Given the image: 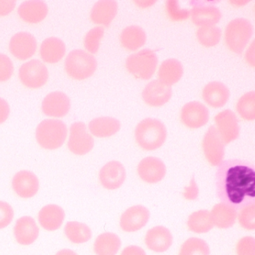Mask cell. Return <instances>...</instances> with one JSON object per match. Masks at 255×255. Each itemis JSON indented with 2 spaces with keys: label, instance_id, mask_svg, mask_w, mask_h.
I'll use <instances>...</instances> for the list:
<instances>
[{
  "label": "cell",
  "instance_id": "cell-8",
  "mask_svg": "<svg viewBox=\"0 0 255 255\" xmlns=\"http://www.w3.org/2000/svg\"><path fill=\"white\" fill-rule=\"evenodd\" d=\"M203 151L209 163L217 166L225 156V144L216 127L211 126L204 135L202 142Z\"/></svg>",
  "mask_w": 255,
  "mask_h": 255
},
{
  "label": "cell",
  "instance_id": "cell-47",
  "mask_svg": "<svg viewBox=\"0 0 255 255\" xmlns=\"http://www.w3.org/2000/svg\"><path fill=\"white\" fill-rule=\"evenodd\" d=\"M56 255H78L74 251L71 249H63V250L59 251L56 253Z\"/></svg>",
  "mask_w": 255,
  "mask_h": 255
},
{
  "label": "cell",
  "instance_id": "cell-6",
  "mask_svg": "<svg viewBox=\"0 0 255 255\" xmlns=\"http://www.w3.org/2000/svg\"><path fill=\"white\" fill-rule=\"evenodd\" d=\"M158 59L153 50L144 49L127 59L126 68L135 78L149 80L154 74Z\"/></svg>",
  "mask_w": 255,
  "mask_h": 255
},
{
  "label": "cell",
  "instance_id": "cell-24",
  "mask_svg": "<svg viewBox=\"0 0 255 255\" xmlns=\"http://www.w3.org/2000/svg\"><path fill=\"white\" fill-rule=\"evenodd\" d=\"M65 216V211L62 207L49 204L40 210L38 221L44 229L49 231H56L62 226Z\"/></svg>",
  "mask_w": 255,
  "mask_h": 255
},
{
  "label": "cell",
  "instance_id": "cell-25",
  "mask_svg": "<svg viewBox=\"0 0 255 255\" xmlns=\"http://www.w3.org/2000/svg\"><path fill=\"white\" fill-rule=\"evenodd\" d=\"M202 94L204 101L213 108L225 106L230 97L229 89L220 82L208 83L204 87Z\"/></svg>",
  "mask_w": 255,
  "mask_h": 255
},
{
  "label": "cell",
  "instance_id": "cell-19",
  "mask_svg": "<svg viewBox=\"0 0 255 255\" xmlns=\"http://www.w3.org/2000/svg\"><path fill=\"white\" fill-rule=\"evenodd\" d=\"M12 187L20 198H32L38 192L39 181L36 175L31 171H19L13 178Z\"/></svg>",
  "mask_w": 255,
  "mask_h": 255
},
{
  "label": "cell",
  "instance_id": "cell-41",
  "mask_svg": "<svg viewBox=\"0 0 255 255\" xmlns=\"http://www.w3.org/2000/svg\"><path fill=\"white\" fill-rule=\"evenodd\" d=\"M14 72V65L6 55L0 53V82L9 80Z\"/></svg>",
  "mask_w": 255,
  "mask_h": 255
},
{
  "label": "cell",
  "instance_id": "cell-16",
  "mask_svg": "<svg viewBox=\"0 0 255 255\" xmlns=\"http://www.w3.org/2000/svg\"><path fill=\"white\" fill-rule=\"evenodd\" d=\"M99 178L104 188L114 190L123 184L126 179V171L121 162L112 161L101 168Z\"/></svg>",
  "mask_w": 255,
  "mask_h": 255
},
{
  "label": "cell",
  "instance_id": "cell-40",
  "mask_svg": "<svg viewBox=\"0 0 255 255\" xmlns=\"http://www.w3.org/2000/svg\"><path fill=\"white\" fill-rule=\"evenodd\" d=\"M237 255H255V240L252 237H245L237 245Z\"/></svg>",
  "mask_w": 255,
  "mask_h": 255
},
{
  "label": "cell",
  "instance_id": "cell-18",
  "mask_svg": "<svg viewBox=\"0 0 255 255\" xmlns=\"http://www.w3.org/2000/svg\"><path fill=\"white\" fill-rule=\"evenodd\" d=\"M172 95L171 87L159 80H153L144 88L142 98L150 107H158L166 104Z\"/></svg>",
  "mask_w": 255,
  "mask_h": 255
},
{
  "label": "cell",
  "instance_id": "cell-23",
  "mask_svg": "<svg viewBox=\"0 0 255 255\" xmlns=\"http://www.w3.org/2000/svg\"><path fill=\"white\" fill-rule=\"evenodd\" d=\"M118 12V3L113 0L98 1L91 11V20L95 24L109 26Z\"/></svg>",
  "mask_w": 255,
  "mask_h": 255
},
{
  "label": "cell",
  "instance_id": "cell-9",
  "mask_svg": "<svg viewBox=\"0 0 255 255\" xmlns=\"http://www.w3.org/2000/svg\"><path fill=\"white\" fill-rule=\"evenodd\" d=\"M95 144L93 137L88 132L86 125L76 122L70 128V138L68 146L74 154L85 155L92 150Z\"/></svg>",
  "mask_w": 255,
  "mask_h": 255
},
{
  "label": "cell",
  "instance_id": "cell-44",
  "mask_svg": "<svg viewBox=\"0 0 255 255\" xmlns=\"http://www.w3.org/2000/svg\"><path fill=\"white\" fill-rule=\"evenodd\" d=\"M10 113L9 106L6 101L0 98V124L7 120Z\"/></svg>",
  "mask_w": 255,
  "mask_h": 255
},
{
  "label": "cell",
  "instance_id": "cell-46",
  "mask_svg": "<svg viewBox=\"0 0 255 255\" xmlns=\"http://www.w3.org/2000/svg\"><path fill=\"white\" fill-rule=\"evenodd\" d=\"M121 255H146L145 252L138 246H130L125 248Z\"/></svg>",
  "mask_w": 255,
  "mask_h": 255
},
{
  "label": "cell",
  "instance_id": "cell-11",
  "mask_svg": "<svg viewBox=\"0 0 255 255\" xmlns=\"http://www.w3.org/2000/svg\"><path fill=\"white\" fill-rule=\"evenodd\" d=\"M191 17L194 24L199 26H214L222 17L220 10L208 2L193 1Z\"/></svg>",
  "mask_w": 255,
  "mask_h": 255
},
{
  "label": "cell",
  "instance_id": "cell-34",
  "mask_svg": "<svg viewBox=\"0 0 255 255\" xmlns=\"http://www.w3.org/2000/svg\"><path fill=\"white\" fill-rule=\"evenodd\" d=\"M237 110L244 120H255V92H248L243 95L237 103Z\"/></svg>",
  "mask_w": 255,
  "mask_h": 255
},
{
  "label": "cell",
  "instance_id": "cell-22",
  "mask_svg": "<svg viewBox=\"0 0 255 255\" xmlns=\"http://www.w3.org/2000/svg\"><path fill=\"white\" fill-rule=\"evenodd\" d=\"M48 13V6L41 0L25 1L18 8V14L23 21L38 23L42 21Z\"/></svg>",
  "mask_w": 255,
  "mask_h": 255
},
{
  "label": "cell",
  "instance_id": "cell-2",
  "mask_svg": "<svg viewBox=\"0 0 255 255\" xmlns=\"http://www.w3.org/2000/svg\"><path fill=\"white\" fill-rule=\"evenodd\" d=\"M166 137V128L160 121L156 119H144L135 128V141L145 150L159 148L165 142Z\"/></svg>",
  "mask_w": 255,
  "mask_h": 255
},
{
  "label": "cell",
  "instance_id": "cell-37",
  "mask_svg": "<svg viewBox=\"0 0 255 255\" xmlns=\"http://www.w3.org/2000/svg\"><path fill=\"white\" fill-rule=\"evenodd\" d=\"M104 35V29L101 26L89 31L84 38V46L91 53H96L99 50L100 43Z\"/></svg>",
  "mask_w": 255,
  "mask_h": 255
},
{
  "label": "cell",
  "instance_id": "cell-10",
  "mask_svg": "<svg viewBox=\"0 0 255 255\" xmlns=\"http://www.w3.org/2000/svg\"><path fill=\"white\" fill-rule=\"evenodd\" d=\"M218 132L224 144H229L240 135V126L235 113L230 110L218 113L215 117Z\"/></svg>",
  "mask_w": 255,
  "mask_h": 255
},
{
  "label": "cell",
  "instance_id": "cell-27",
  "mask_svg": "<svg viewBox=\"0 0 255 255\" xmlns=\"http://www.w3.org/2000/svg\"><path fill=\"white\" fill-rule=\"evenodd\" d=\"M120 128L119 121L110 117L97 118L89 123V129L92 135L99 138L112 136L119 132Z\"/></svg>",
  "mask_w": 255,
  "mask_h": 255
},
{
  "label": "cell",
  "instance_id": "cell-26",
  "mask_svg": "<svg viewBox=\"0 0 255 255\" xmlns=\"http://www.w3.org/2000/svg\"><path fill=\"white\" fill-rule=\"evenodd\" d=\"M65 43L56 37L46 38L40 48V54L43 60L50 64L59 62L65 56Z\"/></svg>",
  "mask_w": 255,
  "mask_h": 255
},
{
  "label": "cell",
  "instance_id": "cell-45",
  "mask_svg": "<svg viewBox=\"0 0 255 255\" xmlns=\"http://www.w3.org/2000/svg\"><path fill=\"white\" fill-rule=\"evenodd\" d=\"M198 189L196 183L194 182V179L191 183L190 186L186 188L184 196L188 200H195L198 196Z\"/></svg>",
  "mask_w": 255,
  "mask_h": 255
},
{
  "label": "cell",
  "instance_id": "cell-29",
  "mask_svg": "<svg viewBox=\"0 0 255 255\" xmlns=\"http://www.w3.org/2000/svg\"><path fill=\"white\" fill-rule=\"evenodd\" d=\"M210 213L213 225L222 229L231 228L237 220V210L223 203L215 205Z\"/></svg>",
  "mask_w": 255,
  "mask_h": 255
},
{
  "label": "cell",
  "instance_id": "cell-39",
  "mask_svg": "<svg viewBox=\"0 0 255 255\" xmlns=\"http://www.w3.org/2000/svg\"><path fill=\"white\" fill-rule=\"evenodd\" d=\"M165 7L168 17L173 21L186 20L190 15V11L180 8L178 1L176 0H168L165 4Z\"/></svg>",
  "mask_w": 255,
  "mask_h": 255
},
{
  "label": "cell",
  "instance_id": "cell-1",
  "mask_svg": "<svg viewBox=\"0 0 255 255\" xmlns=\"http://www.w3.org/2000/svg\"><path fill=\"white\" fill-rule=\"evenodd\" d=\"M216 194L223 204L235 210L255 203V167L247 161L221 162L216 177Z\"/></svg>",
  "mask_w": 255,
  "mask_h": 255
},
{
  "label": "cell",
  "instance_id": "cell-15",
  "mask_svg": "<svg viewBox=\"0 0 255 255\" xmlns=\"http://www.w3.org/2000/svg\"><path fill=\"white\" fill-rule=\"evenodd\" d=\"M137 171L143 181L147 183H156L161 181L165 177L166 167L159 158L148 156L139 162Z\"/></svg>",
  "mask_w": 255,
  "mask_h": 255
},
{
  "label": "cell",
  "instance_id": "cell-38",
  "mask_svg": "<svg viewBox=\"0 0 255 255\" xmlns=\"http://www.w3.org/2000/svg\"><path fill=\"white\" fill-rule=\"evenodd\" d=\"M239 222L242 228L248 231L255 229V203L241 209L239 214Z\"/></svg>",
  "mask_w": 255,
  "mask_h": 255
},
{
  "label": "cell",
  "instance_id": "cell-30",
  "mask_svg": "<svg viewBox=\"0 0 255 255\" xmlns=\"http://www.w3.org/2000/svg\"><path fill=\"white\" fill-rule=\"evenodd\" d=\"M146 34L142 28L138 26H128L122 31L120 41L126 50L135 51L146 42Z\"/></svg>",
  "mask_w": 255,
  "mask_h": 255
},
{
  "label": "cell",
  "instance_id": "cell-21",
  "mask_svg": "<svg viewBox=\"0 0 255 255\" xmlns=\"http://www.w3.org/2000/svg\"><path fill=\"white\" fill-rule=\"evenodd\" d=\"M14 237L17 243L23 246L32 244L39 235V228L30 216L19 219L14 228Z\"/></svg>",
  "mask_w": 255,
  "mask_h": 255
},
{
  "label": "cell",
  "instance_id": "cell-35",
  "mask_svg": "<svg viewBox=\"0 0 255 255\" xmlns=\"http://www.w3.org/2000/svg\"><path fill=\"white\" fill-rule=\"evenodd\" d=\"M179 255H210V248L204 240L192 237L182 245Z\"/></svg>",
  "mask_w": 255,
  "mask_h": 255
},
{
  "label": "cell",
  "instance_id": "cell-33",
  "mask_svg": "<svg viewBox=\"0 0 255 255\" xmlns=\"http://www.w3.org/2000/svg\"><path fill=\"white\" fill-rule=\"evenodd\" d=\"M66 237L71 243L81 244L92 238V231L88 225L78 222H67L65 227Z\"/></svg>",
  "mask_w": 255,
  "mask_h": 255
},
{
  "label": "cell",
  "instance_id": "cell-20",
  "mask_svg": "<svg viewBox=\"0 0 255 255\" xmlns=\"http://www.w3.org/2000/svg\"><path fill=\"white\" fill-rule=\"evenodd\" d=\"M144 240L146 246L150 250L161 253L171 247L173 237L168 228L156 226L147 231Z\"/></svg>",
  "mask_w": 255,
  "mask_h": 255
},
{
  "label": "cell",
  "instance_id": "cell-17",
  "mask_svg": "<svg viewBox=\"0 0 255 255\" xmlns=\"http://www.w3.org/2000/svg\"><path fill=\"white\" fill-rule=\"evenodd\" d=\"M70 108L71 101L63 92H51L43 100L42 111L47 116L64 117L68 114Z\"/></svg>",
  "mask_w": 255,
  "mask_h": 255
},
{
  "label": "cell",
  "instance_id": "cell-5",
  "mask_svg": "<svg viewBox=\"0 0 255 255\" xmlns=\"http://www.w3.org/2000/svg\"><path fill=\"white\" fill-rule=\"evenodd\" d=\"M253 35V26L249 20L237 18L231 20L225 29V43L228 48L240 54Z\"/></svg>",
  "mask_w": 255,
  "mask_h": 255
},
{
  "label": "cell",
  "instance_id": "cell-7",
  "mask_svg": "<svg viewBox=\"0 0 255 255\" xmlns=\"http://www.w3.org/2000/svg\"><path fill=\"white\" fill-rule=\"evenodd\" d=\"M19 77L26 87L38 89L47 83L49 77L48 70L39 60L32 59L20 67Z\"/></svg>",
  "mask_w": 255,
  "mask_h": 255
},
{
  "label": "cell",
  "instance_id": "cell-28",
  "mask_svg": "<svg viewBox=\"0 0 255 255\" xmlns=\"http://www.w3.org/2000/svg\"><path fill=\"white\" fill-rule=\"evenodd\" d=\"M183 68L177 59L164 61L158 71V78L167 86H171L179 81L183 76Z\"/></svg>",
  "mask_w": 255,
  "mask_h": 255
},
{
  "label": "cell",
  "instance_id": "cell-4",
  "mask_svg": "<svg viewBox=\"0 0 255 255\" xmlns=\"http://www.w3.org/2000/svg\"><path fill=\"white\" fill-rule=\"evenodd\" d=\"M96 59L90 53L82 50H74L67 56L65 69L74 80H83L93 75L96 71Z\"/></svg>",
  "mask_w": 255,
  "mask_h": 255
},
{
  "label": "cell",
  "instance_id": "cell-32",
  "mask_svg": "<svg viewBox=\"0 0 255 255\" xmlns=\"http://www.w3.org/2000/svg\"><path fill=\"white\" fill-rule=\"evenodd\" d=\"M187 225L191 231L196 234L207 233L214 226L211 213L205 210L192 213L188 219Z\"/></svg>",
  "mask_w": 255,
  "mask_h": 255
},
{
  "label": "cell",
  "instance_id": "cell-36",
  "mask_svg": "<svg viewBox=\"0 0 255 255\" xmlns=\"http://www.w3.org/2000/svg\"><path fill=\"white\" fill-rule=\"evenodd\" d=\"M221 30L217 26H201L197 31V38L200 44L206 47H211L219 44Z\"/></svg>",
  "mask_w": 255,
  "mask_h": 255
},
{
  "label": "cell",
  "instance_id": "cell-12",
  "mask_svg": "<svg viewBox=\"0 0 255 255\" xmlns=\"http://www.w3.org/2000/svg\"><path fill=\"white\" fill-rule=\"evenodd\" d=\"M180 119L185 126L190 129H198L208 122L209 111L204 104L193 101L183 106Z\"/></svg>",
  "mask_w": 255,
  "mask_h": 255
},
{
  "label": "cell",
  "instance_id": "cell-14",
  "mask_svg": "<svg viewBox=\"0 0 255 255\" xmlns=\"http://www.w3.org/2000/svg\"><path fill=\"white\" fill-rule=\"evenodd\" d=\"M150 218V212L141 205L129 207L122 214L120 226L125 232H135L145 226Z\"/></svg>",
  "mask_w": 255,
  "mask_h": 255
},
{
  "label": "cell",
  "instance_id": "cell-31",
  "mask_svg": "<svg viewBox=\"0 0 255 255\" xmlns=\"http://www.w3.org/2000/svg\"><path fill=\"white\" fill-rule=\"evenodd\" d=\"M120 238L113 233H104L98 236L94 245L97 255H116L121 248Z\"/></svg>",
  "mask_w": 255,
  "mask_h": 255
},
{
  "label": "cell",
  "instance_id": "cell-13",
  "mask_svg": "<svg viewBox=\"0 0 255 255\" xmlns=\"http://www.w3.org/2000/svg\"><path fill=\"white\" fill-rule=\"evenodd\" d=\"M9 50L11 54L20 60L29 59L36 52V39L29 32H18L11 38Z\"/></svg>",
  "mask_w": 255,
  "mask_h": 255
},
{
  "label": "cell",
  "instance_id": "cell-3",
  "mask_svg": "<svg viewBox=\"0 0 255 255\" xmlns=\"http://www.w3.org/2000/svg\"><path fill=\"white\" fill-rule=\"evenodd\" d=\"M68 129L63 122L56 119H46L38 125L36 139L41 147L47 150L59 148L67 138Z\"/></svg>",
  "mask_w": 255,
  "mask_h": 255
},
{
  "label": "cell",
  "instance_id": "cell-42",
  "mask_svg": "<svg viewBox=\"0 0 255 255\" xmlns=\"http://www.w3.org/2000/svg\"><path fill=\"white\" fill-rule=\"evenodd\" d=\"M14 218V210L8 203L0 201V229L8 226Z\"/></svg>",
  "mask_w": 255,
  "mask_h": 255
},
{
  "label": "cell",
  "instance_id": "cell-43",
  "mask_svg": "<svg viewBox=\"0 0 255 255\" xmlns=\"http://www.w3.org/2000/svg\"><path fill=\"white\" fill-rule=\"evenodd\" d=\"M14 0H0V16L8 15L15 8Z\"/></svg>",
  "mask_w": 255,
  "mask_h": 255
}]
</instances>
